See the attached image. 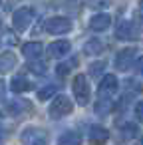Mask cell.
Wrapping results in <instances>:
<instances>
[{
  "label": "cell",
  "mask_w": 143,
  "mask_h": 145,
  "mask_svg": "<svg viewBox=\"0 0 143 145\" xmlns=\"http://www.w3.org/2000/svg\"><path fill=\"white\" fill-rule=\"evenodd\" d=\"M72 109H74L72 99L68 95H58V97H54V101L50 105V117L52 119H60V117L68 115Z\"/></svg>",
  "instance_id": "1"
},
{
  "label": "cell",
  "mask_w": 143,
  "mask_h": 145,
  "mask_svg": "<svg viewBox=\"0 0 143 145\" xmlns=\"http://www.w3.org/2000/svg\"><path fill=\"white\" fill-rule=\"evenodd\" d=\"M44 30L48 34H56V36L58 34H66V32L72 30V22L68 18H64V16H54V18H48L46 20Z\"/></svg>",
  "instance_id": "2"
},
{
  "label": "cell",
  "mask_w": 143,
  "mask_h": 145,
  "mask_svg": "<svg viewBox=\"0 0 143 145\" xmlns=\"http://www.w3.org/2000/svg\"><path fill=\"white\" fill-rule=\"evenodd\" d=\"M32 20H34V10L32 8H20V10H16L12 14V24H14V28L18 32L28 30V26L32 24Z\"/></svg>",
  "instance_id": "3"
},
{
  "label": "cell",
  "mask_w": 143,
  "mask_h": 145,
  "mask_svg": "<svg viewBox=\"0 0 143 145\" xmlns=\"http://www.w3.org/2000/svg\"><path fill=\"white\" fill-rule=\"evenodd\" d=\"M74 95L80 105H86L89 99V86H87V80L84 74L76 76V80H74Z\"/></svg>",
  "instance_id": "4"
},
{
  "label": "cell",
  "mask_w": 143,
  "mask_h": 145,
  "mask_svg": "<svg viewBox=\"0 0 143 145\" xmlns=\"http://www.w3.org/2000/svg\"><path fill=\"white\" fill-rule=\"evenodd\" d=\"M22 141H24V143H30V145H42V143L48 141V137H46V133H44L42 129H38V127H26V129L22 131Z\"/></svg>",
  "instance_id": "5"
},
{
  "label": "cell",
  "mask_w": 143,
  "mask_h": 145,
  "mask_svg": "<svg viewBox=\"0 0 143 145\" xmlns=\"http://www.w3.org/2000/svg\"><path fill=\"white\" fill-rule=\"evenodd\" d=\"M115 89H117V78L113 74H107V76H103V80L97 88V95L99 97H109Z\"/></svg>",
  "instance_id": "6"
},
{
  "label": "cell",
  "mask_w": 143,
  "mask_h": 145,
  "mask_svg": "<svg viewBox=\"0 0 143 145\" xmlns=\"http://www.w3.org/2000/svg\"><path fill=\"white\" fill-rule=\"evenodd\" d=\"M133 60H135V50H133V48L121 50V52L117 54V58H115V68H117V70H121V72H125V70H129V68H131Z\"/></svg>",
  "instance_id": "7"
},
{
  "label": "cell",
  "mask_w": 143,
  "mask_h": 145,
  "mask_svg": "<svg viewBox=\"0 0 143 145\" xmlns=\"http://www.w3.org/2000/svg\"><path fill=\"white\" fill-rule=\"evenodd\" d=\"M70 52V42L68 40H56L48 46V56L50 58H64Z\"/></svg>",
  "instance_id": "8"
},
{
  "label": "cell",
  "mask_w": 143,
  "mask_h": 145,
  "mask_svg": "<svg viewBox=\"0 0 143 145\" xmlns=\"http://www.w3.org/2000/svg\"><path fill=\"white\" fill-rule=\"evenodd\" d=\"M115 36H117L119 40H133V38H137V36H135V28H133V24H131L129 20H121V22L117 24Z\"/></svg>",
  "instance_id": "9"
},
{
  "label": "cell",
  "mask_w": 143,
  "mask_h": 145,
  "mask_svg": "<svg viewBox=\"0 0 143 145\" xmlns=\"http://www.w3.org/2000/svg\"><path fill=\"white\" fill-rule=\"evenodd\" d=\"M109 24H111L109 14H95V16L89 20V28H91L93 32H103V30H107Z\"/></svg>",
  "instance_id": "10"
},
{
  "label": "cell",
  "mask_w": 143,
  "mask_h": 145,
  "mask_svg": "<svg viewBox=\"0 0 143 145\" xmlns=\"http://www.w3.org/2000/svg\"><path fill=\"white\" fill-rule=\"evenodd\" d=\"M42 52H44V46H42L40 42H28V44L22 46V54H24L28 60H38V58L42 56Z\"/></svg>",
  "instance_id": "11"
},
{
  "label": "cell",
  "mask_w": 143,
  "mask_h": 145,
  "mask_svg": "<svg viewBox=\"0 0 143 145\" xmlns=\"http://www.w3.org/2000/svg\"><path fill=\"white\" fill-rule=\"evenodd\" d=\"M10 88H12V91H18V93H22V91H30L34 86L26 80V78H14L12 82H10Z\"/></svg>",
  "instance_id": "12"
},
{
  "label": "cell",
  "mask_w": 143,
  "mask_h": 145,
  "mask_svg": "<svg viewBox=\"0 0 143 145\" xmlns=\"http://www.w3.org/2000/svg\"><path fill=\"white\" fill-rule=\"evenodd\" d=\"M14 66H16V58L12 52H4L0 56V72H10Z\"/></svg>",
  "instance_id": "13"
},
{
  "label": "cell",
  "mask_w": 143,
  "mask_h": 145,
  "mask_svg": "<svg viewBox=\"0 0 143 145\" xmlns=\"http://www.w3.org/2000/svg\"><path fill=\"white\" fill-rule=\"evenodd\" d=\"M107 135H109L107 129L101 127V125H91V127H89V139H91V141H105Z\"/></svg>",
  "instance_id": "14"
},
{
  "label": "cell",
  "mask_w": 143,
  "mask_h": 145,
  "mask_svg": "<svg viewBox=\"0 0 143 145\" xmlns=\"http://www.w3.org/2000/svg\"><path fill=\"white\" fill-rule=\"evenodd\" d=\"M137 135H139V129H137L135 123H125V125L121 127V139H123V141L135 139Z\"/></svg>",
  "instance_id": "15"
},
{
  "label": "cell",
  "mask_w": 143,
  "mask_h": 145,
  "mask_svg": "<svg viewBox=\"0 0 143 145\" xmlns=\"http://www.w3.org/2000/svg\"><path fill=\"white\" fill-rule=\"evenodd\" d=\"M84 52L89 54V56H97V54L103 52V44H101L99 40H89V42L84 46Z\"/></svg>",
  "instance_id": "16"
},
{
  "label": "cell",
  "mask_w": 143,
  "mask_h": 145,
  "mask_svg": "<svg viewBox=\"0 0 143 145\" xmlns=\"http://www.w3.org/2000/svg\"><path fill=\"white\" fill-rule=\"evenodd\" d=\"M74 66H78V58H70L68 62H62V64H58L56 72H58V76H68V74L72 72V68H74Z\"/></svg>",
  "instance_id": "17"
},
{
  "label": "cell",
  "mask_w": 143,
  "mask_h": 145,
  "mask_svg": "<svg viewBox=\"0 0 143 145\" xmlns=\"http://www.w3.org/2000/svg\"><path fill=\"white\" fill-rule=\"evenodd\" d=\"M24 109H30V103H26V101H22V99L8 103V111H10L12 115H20V113H22Z\"/></svg>",
  "instance_id": "18"
},
{
  "label": "cell",
  "mask_w": 143,
  "mask_h": 145,
  "mask_svg": "<svg viewBox=\"0 0 143 145\" xmlns=\"http://www.w3.org/2000/svg\"><path fill=\"white\" fill-rule=\"evenodd\" d=\"M16 44V36L12 32H4L2 36H0V50H4V48H12Z\"/></svg>",
  "instance_id": "19"
},
{
  "label": "cell",
  "mask_w": 143,
  "mask_h": 145,
  "mask_svg": "<svg viewBox=\"0 0 143 145\" xmlns=\"http://www.w3.org/2000/svg\"><path fill=\"white\" fill-rule=\"evenodd\" d=\"M58 141H60V143H64V145H66V143H74V145H76V143H80L82 139H80V135H78L76 131H66L64 135H60V139H58Z\"/></svg>",
  "instance_id": "20"
},
{
  "label": "cell",
  "mask_w": 143,
  "mask_h": 145,
  "mask_svg": "<svg viewBox=\"0 0 143 145\" xmlns=\"http://www.w3.org/2000/svg\"><path fill=\"white\" fill-rule=\"evenodd\" d=\"M56 91H58V88H56V86H46L44 89H40V91H38V97L44 101V99H50Z\"/></svg>",
  "instance_id": "21"
},
{
  "label": "cell",
  "mask_w": 143,
  "mask_h": 145,
  "mask_svg": "<svg viewBox=\"0 0 143 145\" xmlns=\"http://www.w3.org/2000/svg\"><path fill=\"white\" fill-rule=\"evenodd\" d=\"M28 70L42 76V74H46V64L44 62H32V64H28Z\"/></svg>",
  "instance_id": "22"
},
{
  "label": "cell",
  "mask_w": 143,
  "mask_h": 145,
  "mask_svg": "<svg viewBox=\"0 0 143 145\" xmlns=\"http://www.w3.org/2000/svg\"><path fill=\"white\" fill-rule=\"evenodd\" d=\"M103 68H105V64H103V62H95V64H91V66H89V74H91V76H99Z\"/></svg>",
  "instance_id": "23"
},
{
  "label": "cell",
  "mask_w": 143,
  "mask_h": 145,
  "mask_svg": "<svg viewBox=\"0 0 143 145\" xmlns=\"http://www.w3.org/2000/svg\"><path fill=\"white\" fill-rule=\"evenodd\" d=\"M125 88H127L129 91H133V93H139V91L143 89V88H141L135 80H127V82H125Z\"/></svg>",
  "instance_id": "24"
},
{
  "label": "cell",
  "mask_w": 143,
  "mask_h": 145,
  "mask_svg": "<svg viewBox=\"0 0 143 145\" xmlns=\"http://www.w3.org/2000/svg\"><path fill=\"white\" fill-rule=\"evenodd\" d=\"M87 6L89 8H103V6H107V0H87Z\"/></svg>",
  "instance_id": "25"
},
{
  "label": "cell",
  "mask_w": 143,
  "mask_h": 145,
  "mask_svg": "<svg viewBox=\"0 0 143 145\" xmlns=\"http://www.w3.org/2000/svg\"><path fill=\"white\" fill-rule=\"evenodd\" d=\"M135 117L139 119V123H143V101H139L135 105Z\"/></svg>",
  "instance_id": "26"
},
{
  "label": "cell",
  "mask_w": 143,
  "mask_h": 145,
  "mask_svg": "<svg viewBox=\"0 0 143 145\" xmlns=\"http://www.w3.org/2000/svg\"><path fill=\"white\" fill-rule=\"evenodd\" d=\"M6 99V82L0 80V101H4Z\"/></svg>",
  "instance_id": "27"
},
{
  "label": "cell",
  "mask_w": 143,
  "mask_h": 145,
  "mask_svg": "<svg viewBox=\"0 0 143 145\" xmlns=\"http://www.w3.org/2000/svg\"><path fill=\"white\" fill-rule=\"evenodd\" d=\"M135 68H137V72H139V74L143 76V56H141V58H139V60L135 62Z\"/></svg>",
  "instance_id": "28"
},
{
  "label": "cell",
  "mask_w": 143,
  "mask_h": 145,
  "mask_svg": "<svg viewBox=\"0 0 143 145\" xmlns=\"http://www.w3.org/2000/svg\"><path fill=\"white\" fill-rule=\"evenodd\" d=\"M139 8H141V10H143V0H141V2H139Z\"/></svg>",
  "instance_id": "29"
},
{
  "label": "cell",
  "mask_w": 143,
  "mask_h": 145,
  "mask_svg": "<svg viewBox=\"0 0 143 145\" xmlns=\"http://www.w3.org/2000/svg\"><path fill=\"white\" fill-rule=\"evenodd\" d=\"M0 131H2V129H0ZM0 141H2V133H0Z\"/></svg>",
  "instance_id": "30"
},
{
  "label": "cell",
  "mask_w": 143,
  "mask_h": 145,
  "mask_svg": "<svg viewBox=\"0 0 143 145\" xmlns=\"http://www.w3.org/2000/svg\"><path fill=\"white\" fill-rule=\"evenodd\" d=\"M0 4H2V0H0Z\"/></svg>",
  "instance_id": "31"
},
{
  "label": "cell",
  "mask_w": 143,
  "mask_h": 145,
  "mask_svg": "<svg viewBox=\"0 0 143 145\" xmlns=\"http://www.w3.org/2000/svg\"><path fill=\"white\" fill-rule=\"evenodd\" d=\"M0 26H2V22H0Z\"/></svg>",
  "instance_id": "32"
}]
</instances>
